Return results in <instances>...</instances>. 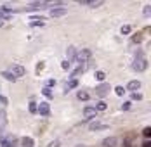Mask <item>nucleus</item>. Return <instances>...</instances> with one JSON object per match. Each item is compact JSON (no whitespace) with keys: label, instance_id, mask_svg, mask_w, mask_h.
I'll return each mask as SVG.
<instances>
[{"label":"nucleus","instance_id":"1","mask_svg":"<svg viewBox=\"0 0 151 147\" xmlns=\"http://www.w3.org/2000/svg\"><path fill=\"white\" fill-rule=\"evenodd\" d=\"M91 56H92V52L89 50V49H83V50H80L78 54H75V59L78 61V62H85V61H89L91 59Z\"/></svg>","mask_w":151,"mask_h":147},{"label":"nucleus","instance_id":"2","mask_svg":"<svg viewBox=\"0 0 151 147\" xmlns=\"http://www.w3.org/2000/svg\"><path fill=\"white\" fill-rule=\"evenodd\" d=\"M132 68H134L136 71H144V69L148 68V61H146V59H142V57H139V59H136V61H134Z\"/></svg>","mask_w":151,"mask_h":147},{"label":"nucleus","instance_id":"3","mask_svg":"<svg viewBox=\"0 0 151 147\" xmlns=\"http://www.w3.org/2000/svg\"><path fill=\"white\" fill-rule=\"evenodd\" d=\"M9 73L12 74V76H16V78H17V76H23V74L26 73V71H24V68H23V66H19V64H12Z\"/></svg>","mask_w":151,"mask_h":147},{"label":"nucleus","instance_id":"4","mask_svg":"<svg viewBox=\"0 0 151 147\" xmlns=\"http://www.w3.org/2000/svg\"><path fill=\"white\" fill-rule=\"evenodd\" d=\"M108 92H109V85L108 83H101V85L96 87V95L97 97H104Z\"/></svg>","mask_w":151,"mask_h":147},{"label":"nucleus","instance_id":"5","mask_svg":"<svg viewBox=\"0 0 151 147\" xmlns=\"http://www.w3.org/2000/svg\"><path fill=\"white\" fill-rule=\"evenodd\" d=\"M96 113H97V111H96L92 106H87V107L83 109V118H85V119H91V118L96 116Z\"/></svg>","mask_w":151,"mask_h":147},{"label":"nucleus","instance_id":"6","mask_svg":"<svg viewBox=\"0 0 151 147\" xmlns=\"http://www.w3.org/2000/svg\"><path fill=\"white\" fill-rule=\"evenodd\" d=\"M5 126H7V114H5L4 109H0V132H2Z\"/></svg>","mask_w":151,"mask_h":147},{"label":"nucleus","instance_id":"7","mask_svg":"<svg viewBox=\"0 0 151 147\" xmlns=\"http://www.w3.org/2000/svg\"><path fill=\"white\" fill-rule=\"evenodd\" d=\"M108 128V125H103V123H91L89 125V130H92V132H96V130H106Z\"/></svg>","mask_w":151,"mask_h":147},{"label":"nucleus","instance_id":"8","mask_svg":"<svg viewBox=\"0 0 151 147\" xmlns=\"http://www.w3.org/2000/svg\"><path fill=\"white\" fill-rule=\"evenodd\" d=\"M66 12H68V11H66L64 7H58V9L50 11V16H52V17H61V16H64Z\"/></svg>","mask_w":151,"mask_h":147},{"label":"nucleus","instance_id":"9","mask_svg":"<svg viewBox=\"0 0 151 147\" xmlns=\"http://www.w3.org/2000/svg\"><path fill=\"white\" fill-rule=\"evenodd\" d=\"M116 146V138L115 137H108L103 140V147H115Z\"/></svg>","mask_w":151,"mask_h":147},{"label":"nucleus","instance_id":"10","mask_svg":"<svg viewBox=\"0 0 151 147\" xmlns=\"http://www.w3.org/2000/svg\"><path fill=\"white\" fill-rule=\"evenodd\" d=\"M38 111H40V114L47 116V114L50 113V109H49V104H47V102H42L40 106H38Z\"/></svg>","mask_w":151,"mask_h":147},{"label":"nucleus","instance_id":"11","mask_svg":"<svg viewBox=\"0 0 151 147\" xmlns=\"http://www.w3.org/2000/svg\"><path fill=\"white\" fill-rule=\"evenodd\" d=\"M76 85H78V81H76V80H70V81H66V83H64V92H68V90L75 88Z\"/></svg>","mask_w":151,"mask_h":147},{"label":"nucleus","instance_id":"12","mask_svg":"<svg viewBox=\"0 0 151 147\" xmlns=\"http://www.w3.org/2000/svg\"><path fill=\"white\" fill-rule=\"evenodd\" d=\"M21 146L23 147H33L35 142H33V138H30V137H24V138L21 140Z\"/></svg>","mask_w":151,"mask_h":147},{"label":"nucleus","instance_id":"13","mask_svg":"<svg viewBox=\"0 0 151 147\" xmlns=\"http://www.w3.org/2000/svg\"><path fill=\"white\" fill-rule=\"evenodd\" d=\"M83 5H89V7H101L104 2L103 0H96V2H82Z\"/></svg>","mask_w":151,"mask_h":147},{"label":"nucleus","instance_id":"14","mask_svg":"<svg viewBox=\"0 0 151 147\" xmlns=\"http://www.w3.org/2000/svg\"><path fill=\"white\" fill-rule=\"evenodd\" d=\"M129 88H130V90H139V88H141V81H136V80L130 81V83H129Z\"/></svg>","mask_w":151,"mask_h":147},{"label":"nucleus","instance_id":"15","mask_svg":"<svg viewBox=\"0 0 151 147\" xmlns=\"http://www.w3.org/2000/svg\"><path fill=\"white\" fill-rule=\"evenodd\" d=\"M2 76H4V78H7L9 81H16V80H17V78H16V76H12L9 71H2Z\"/></svg>","mask_w":151,"mask_h":147},{"label":"nucleus","instance_id":"16","mask_svg":"<svg viewBox=\"0 0 151 147\" xmlns=\"http://www.w3.org/2000/svg\"><path fill=\"white\" fill-rule=\"evenodd\" d=\"M106 107H108V106H106L104 102H99L96 107H94V109H96V111H106Z\"/></svg>","mask_w":151,"mask_h":147},{"label":"nucleus","instance_id":"17","mask_svg":"<svg viewBox=\"0 0 151 147\" xmlns=\"http://www.w3.org/2000/svg\"><path fill=\"white\" fill-rule=\"evenodd\" d=\"M75 57V47H70L68 49V59H73Z\"/></svg>","mask_w":151,"mask_h":147},{"label":"nucleus","instance_id":"18","mask_svg":"<svg viewBox=\"0 0 151 147\" xmlns=\"http://www.w3.org/2000/svg\"><path fill=\"white\" fill-rule=\"evenodd\" d=\"M142 135H144L146 138H150V137H151V128H150V126H146V128L142 130Z\"/></svg>","mask_w":151,"mask_h":147},{"label":"nucleus","instance_id":"19","mask_svg":"<svg viewBox=\"0 0 151 147\" xmlns=\"http://www.w3.org/2000/svg\"><path fill=\"white\" fill-rule=\"evenodd\" d=\"M78 99H80V101H87V99H89V93H85V92H80V93H78Z\"/></svg>","mask_w":151,"mask_h":147},{"label":"nucleus","instance_id":"20","mask_svg":"<svg viewBox=\"0 0 151 147\" xmlns=\"http://www.w3.org/2000/svg\"><path fill=\"white\" fill-rule=\"evenodd\" d=\"M96 78H97L99 81H103V80H104V78H106V74L103 73V71H97V73H96Z\"/></svg>","mask_w":151,"mask_h":147},{"label":"nucleus","instance_id":"21","mask_svg":"<svg viewBox=\"0 0 151 147\" xmlns=\"http://www.w3.org/2000/svg\"><path fill=\"white\" fill-rule=\"evenodd\" d=\"M115 92H116L118 95H123V93H125V88H123V87H120V85H118V87H115Z\"/></svg>","mask_w":151,"mask_h":147},{"label":"nucleus","instance_id":"22","mask_svg":"<svg viewBox=\"0 0 151 147\" xmlns=\"http://www.w3.org/2000/svg\"><path fill=\"white\" fill-rule=\"evenodd\" d=\"M83 71H85V66L82 64V68H78L76 71H73V76H76V74H80V73H83Z\"/></svg>","mask_w":151,"mask_h":147},{"label":"nucleus","instance_id":"23","mask_svg":"<svg viewBox=\"0 0 151 147\" xmlns=\"http://www.w3.org/2000/svg\"><path fill=\"white\" fill-rule=\"evenodd\" d=\"M132 40H134V42H141V40H142V35H141V33H137V35L132 36Z\"/></svg>","mask_w":151,"mask_h":147},{"label":"nucleus","instance_id":"24","mask_svg":"<svg viewBox=\"0 0 151 147\" xmlns=\"http://www.w3.org/2000/svg\"><path fill=\"white\" fill-rule=\"evenodd\" d=\"M59 146H61V142H59V140H54V142H50V144H49L47 147H59Z\"/></svg>","mask_w":151,"mask_h":147},{"label":"nucleus","instance_id":"25","mask_svg":"<svg viewBox=\"0 0 151 147\" xmlns=\"http://www.w3.org/2000/svg\"><path fill=\"white\" fill-rule=\"evenodd\" d=\"M44 95L49 97V99H52V93H50V90H49V88H44Z\"/></svg>","mask_w":151,"mask_h":147},{"label":"nucleus","instance_id":"26","mask_svg":"<svg viewBox=\"0 0 151 147\" xmlns=\"http://www.w3.org/2000/svg\"><path fill=\"white\" fill-rule=\"evenodd\" d=\"M132 99H134V101H141V99H142V95H141V93H132Z\"/></svg>","mask_w":151,"mask_h":147},{"label":"nucleus","instance_id":"27","mask_svg":"<svg viewBox=\"0 0 151 147\" xmlns=\"http://www.w3.org/2000/svg\"><path fill=\"white\" fill-rule=\"evenodd\" d=\"M63 69H66V71L70 69V61H64V62H63Z\"/></svg>","mask_w":151,"mask_h":147},{"label":"nucleus","instance_id":"28","mask_svg":"<svg viewBox=\"0 0 151 147\" xmlns=\"http://www.w3.org/2000/svg\"><path fill=\"white\" fill-rule=\"evenodd\" d=\"M122 109H123V111H129V109H130V102H125L122 106Z\"/></svg>","mask_w":151,"mask_h":147},{"label":"nucleus","instance_id":"29","mask_svg":"<svg viewBox=\"0 0 151 147\" xmlns=\"http://www.w3.org/2000/svg\"><path fill=\"white\" fill-rule=\"evenodd\" d=\"M129 31H130V26H123V28H122V33H123V35H127Z\"/></svg>","mask_w":151,"mask_h":147},{"label":"nucleus","instance_id":"30","mask_svg":"<svg viewBox=\"0 0 151 147\" xmlns=\"http://www.w3.org/2000/svg\"><path fill=\"white\" fill-rule=\"evenodd\" d=\"M30 111H31V113H35V111H37V106H35L33 102L30 104Z\"/></svg>","mask_w":151,"mask_h":147},{"label":"nucleus","instance_id":"31","mask_svg":"<svg viewBox=\"0 0 151 147\" xmlns=\"http://www.w3.org/2000/svg\"><path fill=\"white\" fill-rule=\"evenodd\" d=\"M144 16H150V5L144 7Z\"/></svg>","mask_w":151,"mask_h":147},{"label":"nucleus","instance_id":"32","mask_svg":"<svg viewBox=\"0 0 151 147\" xmlns=\"http://www.w3.org/2000/svg\"><path fill=\"white\" fill-rule=\"evenodd\" d=\"M142 147H151V142H150V140H146V142H144V146H142Z\"/></svg>","mask_w":151,"mask_h":147},{"label":"nucleus","instance_id":"33","mask_svg":"<svg viewBox=\"0 0 151 147\" xmlns=\"http://www.w3.org/2000/svg\"><path fill=\"white\" fill-rule=\"evenodd\" d=\"M4 23H5V19H4V17H0V28L4 26Z\"/></svg>","mask_w":151,"mask_h":147}]
</instances>
